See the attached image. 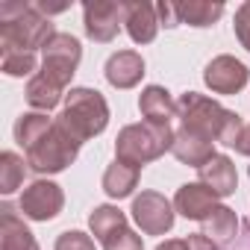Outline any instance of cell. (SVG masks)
I'll return each instance as SVG.
<instances>
[{
  "label": "cell",
  "instance_id": "cell-16",
  "mask_svg": "<svg viewBox=\"0 0 250 250\" xmlns=\"http://www.w3.org/2000/svg\"><path fill=\"white\" fill-rule=\"evenodd\" d=\"M139 112L147 124H162L171 127V121L177 118V100L165 85H147L139 94Z\"/></svg>",
  "mask_w": 250,
  "mask_h": 250
},
{
  "label": "cell",
  "instance_id": "cell-11",
  "mask_svg": "<svg viewBox=\"0 0 250 250\" xmlns=\"http://www.w3.org/2000/svg\"><path fill=\"white\" fill-rule=\"evenodd\" d=\"M103 74H106V83L112 88H121V91L136 88L145 77V59L136 50H118L106 59Z\"/></svg>",
  "mask_w": 250,
  "mask_h": 250
},
{
  "label": "cell",
  "instance_id": "cell-13",
  "mask_svg": "<svg viewBox=\"0 0 250 250\" xmlns=\"http://www.w3.org/2000/svg\"><path fill=\"white\" fill-rule=\"evenodd\" d=\"M197 174H200V180L197 183H203L218 200L221 197H229L235 188H238V174H235V165H232V159L229 156H224V153H215L203 168H197Z\"/></svg>",
  "mask_w": 250,
  "mask_h": 250
},
{
  "label": "cell",
  "instance_id": "cell-10",
  "mask_svg": "<svg viewBox=\"0 0 250 250\" xmlns=\"http://www.w3.org/2000/svg\"><path fill=\"white\" fill-rule=\"evenodd\" d=\"M250 80V71L241 59L224 53L215 56L206 68H203V83L206 88H212V94H238Z\"/></svg>",
  "mask_w": 250,
  "mask_h": 250
},
{
  "label": "cell",
  "instance_id": "cell-33",
  "mask_svg": "<svg viewBox=\"0 0 250 250\" xmlns=\"http://www.w3.org/2000/svg\"><path fill=\"white\" fill-rule=\"evenodd\" d=\"M156 250H188V244H186V238H171V241H162Z\"/></svg>",
  "mask_w": 250,
  "mask_h": 250
},
{
  "label": "cell",
  "instance_id": "cell-14",
  "mask_svg": "<svg viewBox=\"0 0 250 250\" xmlns=\"http://www.w3.org/2000/svg\"><path fill=\"white\" fill-rule=\"evenodd\" d=\"M0 250H42L24 218L12 209V203L0 206Z\"/></svg>",
  "mask_w": 250,
  "mask_h": 250
},
{
  "label": "cell",
  "instance_id": "cell-1",
  "mask_svg": "<svg viewBox=\"0 0 250 250\" xmlns=\"http://www.w3.org/2000/svg\"><path fill=\"white\" fill-rule=\"evenodd\" d=\"M177 118H180L183 130H191V133H197L209 142L227 145V147H235L247 127L238 112L224 109L218 100L197 94V91H186L177 100Z\"/></svg>",
  "mask_w": 250,
  "mask_h": 250
},
{
  "label": "cell",
  "instance_id": "cell-30",
  "mask_svg": "<svg viewBox=\"0 0 250 250\" xmlns=\"http://www.w3.org/2000/svg\"><path fill=\"white\" fill-rule=\"evenodd\" d=\"M186 244H188V250H221V244H218V241H212V238H209V235H203V232L188 235V238H186Z\"/></svg>",
  "mask_w": 250,
  "mask_h": 250
},
{
  "label": "cell",
  "instance_id": "cell-4",
  "mask_svg": "<svg viewBox=\"0 0 250 250\" xmlns=\"http://www.w3.org/2000/svg\"><path fill=\"white\" fill-rule=\"evenodd\" d=\"M174 133L171 127H162V124H127L118 139H115V159L133 168H145L147 162L165 156V150L174 147Z\"/></svg>",
  "mask_w": 250,
  "mask_h": 250
},
{
  "label": "cell",
  "instance_id": "cell-28",
  "mask_svg": "<svg viewBox=\"0 0 250 250\" xmlns=\"http://www.w3.org/2000/svg\"><path fill=\"white\" fill-rule=\"evenodd\" d=\"M232 30H235V39L241 42V47L250 53V0L235 9V21H232Z\"/></svg>",
  "mask_w": 250,
  "mask_h": 250
},
{
  "label": "cell",
  "instance_id": "cell-19",
  "mask_svg": "<svg viewBox=\"0 0 250 250\" xmlns=\"http://www.w3.org/2000/svg\"><path fill=\"white\" fill-rule=\"evenodd\" d=\"M27 103L36 109V112H50V109H56L59 106V100L65 97V88L59 85V83H53V80H47L42 71L36 74V77H30V83H27Z\"/></svg>",
  "mask_w": 250,
  "mask_h": 250
},
{
  "label": "cell",
  "instance_id": "cell-20",
  "mask_svg": "<svg viewBox=\"0 0 250 250\" xmlns=\"http://www.w3.org/2000/svg\"><path fill=\"white\" fill-rule=\"evenodd\" d=\"M224 3H206V0H188V3H177V15H180V24H188V27H212L218 24V18L224 15Z\"/></svg>",
  "mask_w": 250,
  "mask_h": 250
},
{
  "label": "cell",
  "instance_id": "cell-17",
  "mask_svg": "<svg viewBox=\"0 0 250 250\" xmlns=\"http://www.w3.org/2000/svg\"><path fill=\"white\" fill-rule=\"evenodd\" d=\"M171 153H174L183 165H188V168H203V165L215 156V142H209V139H203V136H197V133L180 127V130L174 133V147H171Z\"/></svg>",
  "mask_w": 250,
  "mask_h": 250
},
{
  "label": "cell",
  "instance_id": "cell-3",
  "mask_svg": "<svg viewBox=\"0 0 250 250\" xmlns=\"http://www.w3.org/2000/svg\"><path fill=\"white\" fill-rule=\"evenodd\" d=\"M56 124L74 142L85 145L109 127V103L97 88L77 85L65 94V106L56 115Z\"/></svg>",
  "mask_w": 250,
  "mask_h": 250
},
{
  "label": "cell",
  "instance_id": "cell-7",
  "mask_svg": "<svg viewBox=\"0 0 250 250\" xmlns=\"http://www.w3.org/2000/svg\"><path fill=\"white\" fill-rule=\"evenodd\" d=\"M133 221L139 224V229L145 235H165L174 227V203L159 194V191H142L139 197H133Z\"/></svg>",
  "mask_w": 250,
  "mask_h": 250
},
{
  "label": "cell",
  "instance_id": "cell-12",
  "mask_svg": "<svg viewBox=\"0 0 250 250\" xmlns=\"http://www.w3.org/2000/svg\"><path fill=\"white\" fill-rule=\"evenodd\" d=\"M218 206H221L218 197H215L203 183H186V186H180L177 194H174V209H177L183 218H188V221H200V224H203Z\"/></svg>",
  "mask_w": 250,
  "mask_h": 250
},
{
  "label": "cell",
  "instance_id": "cell-18",
  "mask_svg": "<svg viewBox=\"0 0 250 250\" xmlns=\"http://www.w3.org/2000/svg\"><path fill=\"white\" fill-rule=\"evenodd\" d=\"M139 177H142V168L124 165V162L115 159V162L103 171V191H106L112 200H124V197H130V194L139 188Z\"/></svg>",
  "mask_w": 250,
  "mask_h": 250
},
{
  "label": "cell",
  "instance_id": "cell-2",
  "mask_svg": "<svg viewBox=\"0 0 250 250\" xmlns=\"http://www.w3.org/2000/svg\"><path fill=\"white\" fill-rule=\"evenodd\" d=\"M56 36L53 21L42 15L30 3H3L0 6V50H44V44Z\"/></svg>",
  "mask_w": 250,
  "mask_h": 250
},
{
  "label": "cell",
  "instance_id": "cell-32",
  "mask_svg": "<svg viewBox=\"0 0 250 250\" xmlns=\"http://www.w3.org/2000/svg\"><path fill=\"white\" fill-rule=\"evenodd\" d=\"M235 150H238L241 156H250V124H247V127H244V133H241V139H238Z\"/></svg>",
  "mask_w": 250,
  "mask_h": 250
},
{
  "label": "cell",
  "instance_id": "cell-9",
  "mask_svg": "<svg viewBox=\"0 0 250 250\" xmlns=\"http://www.w3.org/2000/svg\"><path fill=\"white\" fill-rule=\"evenodd\" d=\"M124 24V3H109V0H88L83 3V27L91 42L109 44Z\"/></svg>",
  "mask_w": 250,
  "mask_h": 250
},
{
  "label": "cell",
  "instance_id": "cell-6",
  "mask_svg": "<svg viewBox=\"0 0 250 250\" xmlns=\"http://www.w3.org/2000/svg\"><path fill=\"white\" fill-rule=\"evenodd\" d=\"M83 59V47L80 39H74L71 33H56L47 44H44V59H42V74L53 83H59L62 88H68V83L77 74V65Z\"/></svg>",
  "mask_w": 250,
  "mask_h": 250
},
{
  "label": "cell",
  "instance_id": "cell-21",
  "mask_svg": "<svg viewBox=\"0 0 250 250\" xmlns=\"http://www.w3.org/2000/svg\"><path fill=\"white\" fill-rule=\"evenodd\" d=\"M88 227H91V235L103 244L109 235H115L118 229L127 227V215L112 203H103V206H94V212L88 215Z\"/></svg>",
  "mask_w": 250,
  "mask_h": 250
},
{
  "label": "cell",
  "instance_id": "cell-8",
  "mask_svg": "<svg viewBox=\"0 0 250 250\" xmlns=\"http://www.w3.org/2000/svg\"><path fill=\"white\" fill-rule=\"evenodd\" d=\"M18 206H21L24 218L39 221V224H47V221H53V218L62 212V206H65V191H62V186H56L53 180H36V183H30V186L24 188Z\"/></svg>",
  "mask_w": 250,
  "mask_h": 250
},
{
  "label": "cell",
  "instance_id": "cell-25",
  "mask_svg": "<svg viewBox=\"0 0 250 250\" xmlns=\"http://www.w3.org/2000/svg\"><path fill=\"white\" fill-rule=\"evenodd\" d=\"M39 59L36 53H27V50H12V53H3V74L6 77H30L36 71ZM36 77V74H33Z\"/></svg>",
  "mask_w": 250,
  "mask_h": 250
},
{
  "label": "cell",
  "instance_id": "cell-26",
  "mask_svg": "<svg viewBox=\"0 0 250 250\" xmlns=\"http://www.w3.org/2000/svg\"><path fill=\"white\" fill-rule=\"evenodd\" d=\"M103 250H145V244H142V235H136L130 227H124L103 241Z\"/></svg>",
  "mask_w": 250,
  "mask_h": 250
},
{
  "label": "cell",
  "instance_id": "cell-31",
  "mask_svg": "<svg viewBox=\"0 0 250 250\" xmlns=\"http://www.w3.org/2000/svg\"><path fill=\"white\" fill-rule=\"evenodd\" d=\"M229 250H250V224L235 235V241L229 244Z\"/></svg>",
  "mask_w": 250,
  "mask_h": 250
},
{
  "label": "cell",
  "instance_id": "cell-24",
  "mask_svg": "<svg viewBox=\"0 0 250 250\" xmlns=\"http://www.w3.org/2000/svg\"><path fill=\"white\" fill-rule=\"evenodd\" d=\"M27 159H21L18 153L6 150V153H0V191L3 194H12L21 188L24 177H27Z\"/></svg>",
  "mask_w": 250,
  "mask_h": 250
},
{
  "label": "cell",
  "instance_id": "cell-29",
  "mask_svg": "<svg viewBox=\"0 0 250 250\" xmlns=\"http://www.w3.org/2000/svg\"><path fill=\"white\" fill-rule=\"evenodd\" d=\"M156 15H159V24L162 27H180V15H177V3H168V0H162V3L156 6Z\"/></svg>",
  "mask_w": 250,
  "mask_h": 250
},
{
  "label": "cell",
  "instance_id": "cell-15",
  "mask_svg": "<svg viewBox=\"0 0 250 250\" xmlns=\"http://www.w3.org/2000/svg\"><path fill=\"white\" fill-rule=\"evenodd\" d=\"M124 27H127V33L136 44H150L162 24L156 15V6L136 0V3H124Z\"/></svg>",
  "mask_w": 250,
  "mask_h": 250
},
{
  "label": "cell",
  "instance_id": "cell-23",
  "mask_svg": "<svg viewBox=\"0 0 250 250\" xmlns=\"http://www.w3.org/2000/svg\"><path fill=\"white\" fill-rule=\"evenodd\" d=\"M203 235H209L218 244H229L238 235V215L229 206H218L206 221H203Z\"/></svg>",
  "mask_w": 250,
  "mask_h": 250
},
{
  "label": "cell",
  "instance_id": "cell-27",
  "mask_svg": "<svg viewBox=\"0 0 250 250\" xmlns=\"http://www.w3.org/2000/svg\"><path fill=\"white\" fill-rule=\"evenodd\" d=\"M53 250H94V238L80 232V229H68L56 238Z\"/></svg>",
  "mask_w": 250,
  "mask_h": 250
},
{
  "label": "cell",
  "instance_id": "cell-22",
  "mask_svg": "<svg viewBox=\"0 0 250 250\" xmlns=\"http://www.w3.org/2000/svg\"><path fill=\"white\" fill-rule=\"evenodd\" d=\"M50 127H53V118H47L44 112H24V115L15 121V130H12V133H15V142H18V145L24 147V153H27Z\"/></svg>",
  "mask_w": 250,
  "mask_h": 250
},
{
  "label": "cell",
  "instance_id": "cell-5",
  "mask_svg": "<svg viewBox=\"0 0 250 250\" xmlns=\"http://www.w3.org/2000/svg\"><path fill=\"white\" fill-rule=\"evenodd\" d=\"M80 147H83V145L74 142V139L59 127V124H56V118H53V127L27 150V165H30V171L39 174V177L62 174L68 165L77 162Z\"/></svg>",
  "mask_w": 250,
  "mask_h": 250
}]
</instances>
